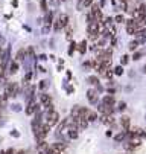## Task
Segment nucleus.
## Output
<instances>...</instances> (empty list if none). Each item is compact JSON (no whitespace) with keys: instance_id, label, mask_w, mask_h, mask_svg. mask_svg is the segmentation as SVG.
I'll return each mask as SVG.
<instances>
[{"instance_id":"nucleus-17","label":"nucleus","mask_w":146,"mask_h":154,"mask_svg":"<svg viewBox=\"0 0 146 154\" xmlns=\"http://www.w3.org/2000/svg\"><path fill=\"white\" fill-rule=\"evenodd\" d=\"M90 84H93V85H99V79H97V76H88V79H87Z\"/></svg>"},{"instance_id":"nucleus-21","label":"nucleus","mask_w":146,"mask_h":154,"mask_svg":"<svg viewBox=\"0 0 146 154\" xmlns=\"http://www.w3.org/2000/svg\"><path fill=\"white\" fill-rule=\"evenodd\" d=\"M114 73H116V75H122V73H123V69L119 66V67H116V69H114Z\"/></svg>"},{"instance_id":"nucleus-29","label":"nucleus","mask_w":146,"mask_h":154,"mask_svg":"<svg viewBox=\"0 0 146 154\" xmlns=\"http://www.w3.org/2000/svg\"><path fill=\"white\" fill-rule=\"evenodd\" d=\"M0 54H2V46H0Z\"/></svg>"},{"instance_id":"nucleus-25","label":"nucleus","mask_w":146,"mask_h":154,"mask_svg":"<svg viewBox=\"0 0 146 154\" xmlns=\"http://www.w3.org/2000/svg\"><path fill=\"white\" fill-rule=\"evenodd\" d=\"M46 82H47V81H41V82H40V89H46V85H47Z\"/></svg>"},{"instance_id":"nucleus-28","label":"nucleus","mask_w":146,"mask_h":154,"mask_svg":"<svg viewBox=\"0 0 146 154\" xmlns=\"http://www.w3.org/2000/svg\"><path fill=\"white\" fill-rule=\"evenodd\" d=\"M17 154H23V151H20V152H17Z\"/></svg>"},{"instance_id":"nucleus-2","label":"nucleus","mask_w":146,"mask_h":154,"mask_svg":"<svg viewBox=\"0 0 146 154\" xmlns=\"http://www.w3.org/2000/svg\"><path fill=\"white\" fill-rule=\"evenodd\" d=\"M40 102H41V105H43L47 112H52L53 110V104H52V98H50V95H47V93H41L40 95Z\"/></svg>"},{"instance_id":"nucleus-23","label":"nucleus","mask_w":146,"mask_h":154,"mask_svg":"<svg viewBox=\"0 0 146 154\" xmlns=\"http://www.w3.org/2000/svg\"><path fill=\"white\" fill-rule=\"evenodd\" d=\"M125 108H127V104H125V102H119V110H120V112H123Z\"/></svg>"},{"instance_id":"nucleus-27","label":"nucleus","mask_w":146,"mask_h":154,"mask_svg":"<svg viewBox=\"0 0 146 154\" xmlns=\"http://www.w3.org/2000/svg\"><path fill=\"white\" fill-rule=\"evenodd\" d=\"M75 46H76L75 43H72V46H70V54H73V51H75Z\"/></svg>"},{"instance_id":"nucleus-11","label":"nucleus","mask_w":146,"mask_h":154,"mask_svg":"<svg viewBox=\"0 0 146 154\" xmlns=\"http://www.w3.org/2000/svg\"><path fill=\"white\" fill-rule=\"evenodd\" d=\"M127 137H128V136H127V130H125V131H120V133H117V134L114 136V140H116V142H123Z\"/></svg>"},{"instance_id":"nucleus-14","label":"nucleus","mask_w":146,"mask_h":154,"mask_svg":"<svg viewBox=\"0 0 146 154\" xmlns=\"http://www.w3.org/2000/svg\"><path fill=\"white\" fill-rule=\"evenodd\" d=\"M78 51H79V54H85L87 52V41L85 40L81 41V45L78 46Z\"/></svg>"},{"instance_id":"nucleus-12","label":"nucleus","mask_w":146,"mask_h":154,"mask_svg":"<svg viewBox=\"0 0 146 154\" xmlns=\"http://www.w3.org/2000/svg\"><path fill=\"white\" fill-rule=\"evenodd\" d=\"M93 5V0H81V2H78V9L81 8H88Z\"/></svg>"},{"instance_id":"nucleus-10","label":"nucleus","mask_w":146,"mask_h":154,"mask_svg":"<svg viewBox=\"0 0 146 154\" xmlns=\"http://www.w3.org/2000/svg\"><path fill=\"white\" fill-rule=\"evenodd\" d=\"M87 99H88V102H91V104L97 102V92L88 90V92H87Z\"/></svg>"},{"instance_id":"nucleus-5","label":"nucleus","mask_w":146,"mask_h":154,"mask_svg":"<svg viewBox=\"0 0 146 154\" xmlns=\"http://www.w3.org/2000/svg\"><path fill=\"white\" fill-rule=\"evenodd\" d=\"M99 112L102 115H113L114 113V105H110V104H105V102H102L99 105Z\"/></svg>"},{"instance_id":"nucleus-9","label":"nucleus","mask_w":146,"mask_h":154,"mask_svg":"<svg viewBox=\"0 0 146 154\" xmlns=\"http://www.w3.org/2000/svg\"><path fill=\"white\" fill-rule=\"evenodd\" d=\"M50 148H53V149H56V151H61V152H64L66 148H67V145L62 143V142H55V143L50 145Z\"/></svg>"},{"instance_id":"nucleus-19","label":"nucleus","mask_w":146,"mask_h":154,"mask_svg":"<svg viewBox=\"0 0 146 154\" xmlns=\"http://www.w3.org/2000/svg\"><path fill=\"white\" fill-rule=\"evenodd\" d=\"M139 43H140V41H133V43H130V49H131V51H136L137 46H139Z\"/></svg>"},{"instance_id":"nucleus-16","label":"nucleus","mask_w":146,"mask_h":154,"mask_svg":"<svg viewBox=\"0 0 146 154\" xmlns=\"http://www.w3.org/2000/svg\"><path fill=\"white\" fill-rule=\"evenodd\" d=\"M17 70H18V64H17V61L11 63V66H9V72H11V73H15Z\"/></svg>"},{"instance_id":"nucleus-18","label":"nucleus","mask_w":146,"mask_h":154,"mask_svg":"<svg viewBox=\"0 0 146 154\" xmlns=\"http://www.w3.org/2000/svg\"><path fill=\"white\" fill-rule=\"evenodd\" d=\"M23 57H25V51H23V49H20V51H18V54H17V61L23 60Z\"/></svg>"},{"instance_id":"nucleus-4","label":"nucleus","mask_w":146,"mask_h":154,"mask_svg":"<svg viewBox=\"0 0 146 154\" xmlns=\"http://www.w3.org/2000/svg\"><path fill=\"white\" fill-rule=\"evenodd\" d=\"M17 92H18V84L17 82H9L8 85H6V95L9 96V98H14V96H17Z\"/></svg>"},{"instance_id":"nucleus-24","label":"nucleus","mask_w":146,"mask_h":154,"mask_svg":"<svg viewBox=\"0 0 146 154\" xmlns=\"http://www.w3.org/2000/svg\"><path fill=\"white\" fill-rule=\"evenodd\" d=\"M41 9L47 11V5H46V0H41Z\"/></svg>"},{"instance_id":"nucleus-22","label":"nucleus","mask_w":146,"mask_h":154,"mask_svg":"<svg viewBox=\"0 0 146 154\" xmlns=\"http://www.w3.org/2000/svg\"><path fill=\"white\" fill-rule=\"evenodd\" d=\"M116 23H123V15H116Z\"/></svg>"},{"instance_id":"nucleus-26","label":"nucleus","mask_w":146,"mask_h":154,"mask_svg":"<svg viewBox=\"0 0 146 154\" xmlns=\"http://www.w3.org/2000/svg\"><path fill=\"white\" fill-rule=\"evenodd\" d=\"M31 78H32V73H28V75H26V78H25V82H28Z\"/></svg>"},{"instance_id":"nucleus-1","label":"nucleus","mask_w":146,"mask_h":154,"mask_svg":"<svg viewBox=\"0 0 146 154\" xmlns=\"http://www.w3.org/2000/svg\"><path fill=\"white\" fill-rule=\"evenodd\" d=\"M67 25H69V15L67 14H59L58 20L55 21V25H53V29L55 31H61V29H64Z\"/></svg>"},{"instance_id":"nucleus-3","label":"nucleus","mask_w":146,"mask_h":154,"mask_svg":"<svg viewBox=\"0 0 146 154\" xmlns=\"http://www.w3.org/2000/svg\"><path fill=\"white\" fill-rule=\"evenodd\" d=\"M58 122H59V115H58V112H55V110H52V112H47V115H46V124L50 125V127H53V125H56Z\"/></svg>"},{"instance_id":"nucleus-6","label":"nucleus","mask_w":146,"mask_h":154,"mask_svg":"<svg viewBox=\"0 0 146 154\" xmlns=\"http://www.w3.org/2000/svg\"><path fill=\"white\" fill-rule=\"evenodd\" d=\"M37 110H38V105L34 102V101H31L29 104H28V107H26V115H34V113H37Z\"/></svg>"},{"instance_id":"nucleus-20","label":"nucleus","mask_w":146,"mask_h":154,"mask_svg":"<svg viewBox=\"0 0 146 154\" xmlns=\"http://www.w3.org/2000/svg\"><path fill=\"white\" fill-rule=\"evenodd\" d=\"M128 61H130V57L128 55H123L122 57V64H128Z\"/></svg>"},{"instance_id":"nucleus-8","label":"nucleus","mask_w":146,"mask_h":154,"mask_svg":"<svg viewBox=\"0 0 146 154\" xmlns=\"http://www.w3.org/2000/svg\"><path fill=\"white\" fill-rule=\"evenodd\" d=\"M76 121H78V128L79 130H85L88 127V119L87 118H78Z\"/></svg>"},{"instance_id":"nucleus-15","label":"nucleus","mask_w":146,"mask_h":154,"mask_svg":"<svg viewBox=\"0 0 146 154\" xmlns=\"http://www.w3.org/2000/svg\"><path fill=\"white\" fill-rule=\"evenodd\" d=\"M87 119H88V122H93V121H96V119H97V113H96V112H91V110H90V113H88Z\"/></svg>"},{"instance_id":"nucleus-7","label":"nucleus","mask_w":146,"mask_h":154,"mask_svg":"<svg viewBox=\"0 0 146 154\" xmlns=\"http://www.w3.org/2000/svg\"><path fill=\"white\" fill-rule=\"evenodd\" d=\"M120 125L123 130H130V125H131V119L128 116H122L120 118Z\"/></svg>"},{"instance_id":"nucleus-13","label":"nucleus","mask_w":146,"mask_h":154,"mask_svg":"<svg viewBox=\"0 0 146 154\" xmlns=\"http://www.w3.org/2000/svg\"><path fill=\"white\" fill-rule=\"evenodd\" d=\"M102 102H105V104H110V105H114L116 104V98L113 95H107V96H103Z\"/></svg>"}]
</instances>
